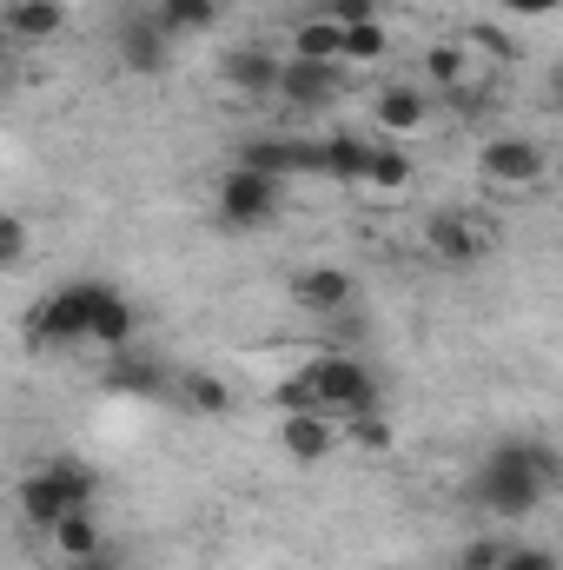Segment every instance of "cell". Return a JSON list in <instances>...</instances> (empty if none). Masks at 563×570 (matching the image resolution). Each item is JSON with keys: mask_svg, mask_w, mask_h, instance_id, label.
Listing matches in <instances>:
<instances>
[{"mask_svg": "<svg viewBox=\"0 0 563 570\" xmlns=\"http://www.w3.org/2000/svg\"><path fill=\"white\" fill-rule=\"evenodd\" d=\"M557 451L551 444H537V438H504V444H491L484 451V464H477V478H471V504L477 511H491V518H504V524H517V518H531L537 504H544V491L557 484Z\"/></svg>", "mask_w": 563, "mask_h": 570, "instance_id": "6da1fadb", "label": "cell"}, {"mask_svg": "<svg viewBox=\"0 0 563 570\" xmlns=\"http://www.w3.org/2000/svg\"><path fill=\"white\" fill-rule=\"evenodd\" d=\"M285 412H332V419H358V412H378V379L365 372V358L352 352H318L305 372H292L279 392Z\"/></svg>", "mask_w": 563, "mask_h": 570, "instance_id": "7a4b0ae2", "label": "cell"}, {"mask_svg": "<svg viewBox=\"0 0 563 570\" xmlns=\"http://www.w3.org/2000/svg\"><path fill=\"white\" fill-rule=\"evenodd\" d=\"M93 471L80 464V458H47V464H33L27 478H20V518L33 524V531H53L60 518H73V511H93Z\"/></svg>", "mask_w": 563, "mask_h": 570, "instance_id": "3957f363", "label": "cell"}, {"mask_svg": "<svg viewBox=\"0 0 563 570\" xmlns=\"http://www.w3.org/2000/svg\"><path fill=\"white\" fill-rule=\"evenodd\" d=\"M100 279H67L33 305V338L40 345H93V318H100Z\"/></svg>", "mask_w": 563, "mask_h": 570, "instance_id": "277c9868", "label": "cell"}, {"mask_svg": "<svg viewBox=\"0 0 563 570\" xmlns=\"http://www.w3.org/2000/svg\"><path fill=\"white\" fill-rule=\"evenodd\" d=\"M477 173L491 186H504V193H524V186H544L551 179V153L531 140V134H497V140H484V153H477Z\"/></svg>", "mask_w": 563, "mask_h": 570, "instance_id": "5b68a950", "label": "cell"}, {"mask_svg": "<svg viewBox=\"0 0 563 570\" xmlns=\"http://www.w3.org/2000/svg\"><path fill=\"white\" fill-rule=\"evenodd\" d=\"M424 246H431L444 266H477V259L491 253V219H477V213H464V206H444V213L424 219Z\"/></svg>", "mask_w": 563, "mask_h": 570, "instance_id": "8992f818", "label": "cell"}, {"mask_svg": "<svg viewBox=\"0 0 563 570\" xmlns=\"http://www.w3.org/2000/svg\"><path fill=\"white\" fill-rule=\"evenodd\" d=\"M279 199H285V179H266L253 166H233L219 179V219L226 226H266L279 213Z\"/></svg>", "mask_w": 563, "mask_h": 570, "instance_id": "52a82bcc", "label": "cell"}, {"mask_svg": "<svg viewBox=\"0 0 563 570\" xmlns=\"http://www.w3.org/2000/svg\"><path fill=\"white\" fill-rule=\"evenodd\" d=\"M431 114H437V94H431L424 80H392V87H378V100H372V127H378L385 140L424 134Z\"/></svg>", "mask_w": 563, "mask_h": 570, "instance_id": "ba28073f", "label": "cell"}, {"mask_svg": "<svg viewBox=\"0 0 563 570\" xmlns=\"http://www.w3.org/2000/svg\"><path fill=\"white\" fill-rule=\"evenodd\" d=\"M239 166L266 173V179H318V140L298 134H253L239 146Z\"/></svg>", "mask_w": 563, "mask_h": 570, "instance_id": "9c48e42d", "label": "cell"}, {"mask_svg": "<svg viewBox=\"0 0 563 570\" xmlns=\"http://www.w3.org/2000/svg\"><path fill=\"white\" fill-rule=\"evenodd\" d=\"M226 87L239 94V100H279V80H285V60L266 47V40H246V47H233L226 53Z\"/></svg>", "mask_w": 563, "mask_h": 570, "instance_id": "30bf717a", "label": "cell"}, {"mask_svg": "<svg viewBox=\"0 0 563 570\" xmlns=\"http://www.w3.org/2000/svg\"><path fill=\"white\" fill-rule=\"evenodd\" d=\"M352 298H358V279L345 266H298L292 273V305L312 318H338V312H352Z\"/></svg>", "mask_w": 563, "mask_h": 570, "instance_id": "8fae6325", "label": "cell"}, {"mask_svg": "<svg viewBox=\"0 0 563 570\" xmlns=\"http://www.w3.org/2000/svg\"><path fill=\"white\" fill-rule=\"evenodd\" d=\"M279 100L292 114H325L338 100V67L332 60H285V80H279Z\"/></svg>", "mask_w": 563, "mask_h": 570, "instance_id": "7c38bea8", "label": "cell"}, {"mask_svg": "<svg viewBox=\"0 0 563 570\" xmlns=\"http://www.w3.org/2000/svg\"><path fill=\"white\" fill-rule=\"evenodd\" d=\"M166 53H172V27H166L159 13H127V20H120V60H127L134 73H159Z\"/></svg>", "mask_w": 563, "mask_h": 570, "instance_id": "4fadbf2b", "label": "cell"}, {"mask_svg": "<svg viewBox=\"0 0 563 570\" xmlns=\"http://www.w3.org/2000/svg\"><path fill=\"white\" fill-rule=\"evenodd\" d=\"M279 444H285L292 464H325L332 444H338V425H332V412H285L279 419Z\"/></svg>", "mask_w": 563, "mask_h": 570, "instance_id": "5bb4252c", "label": "cell"}, {"mask_svg": "<svg viewBox=\"0 0 563 570\" xmlns=\"http://www.w3.org/2000/svg\"><path fill=\"white\" fill-rule=\"evenodd\" d=\"M418 73H424V87H431V94H457V87H464V80H477L484 67L471 60V40H437V47H424Z\"/></svg>", "mask_w": 563, "mask_h": 570, "instance_id": "9a60e30c", "label": "cell"}, {"mask_svg": "<svg viewBox=\"0 0 563 570\" xmlns=\"http://www.w3.org/2000/svg\"><path fill=\"white\" fill-rule=\"evenodd\" d=\"M365 173H372V140H358V134H325L318 140V179L365 186Z\"/></svg>", "mask_w": 563, "mask_h": 570, "instance_id": "2e32d148", "label": "cell"}, {"mask_svg": "<svg viewBox=\"0 0 563 570\" xmlns=\"http://www.w3.org/2000/svg\"><path fill=\"white\" fill-rule=\"evenodd\" d=\"M7 33L20 40V47H40V40H53L60 27H67V7L60 0H7Z\"/></svg>", "mask_w": 563, "mask_h": 570, "instance_id": "e0dca14e", "label": "cell"}, {"mask_svg": "<svg viewBox=\"0 0 563 570\" xmlns=\"http://www.w3.org/2000/svg\"><path fill=\"white\" fill-rule=\"evenodd\" d=\"M113 365H107V392H120V399H159V392H172V379L152 365V358H134V352H107Z\"/></svg>", "mask_w": 563, "mask_h": 570, "instance_id": "ac0fdd59", "label": "cell"}, {"mask_svg": "<svg viewBox=\"0 0 563 570\" xmlns=\"http://www.w3.org/2000/svg\"><path fill=\"white\" fill-rule=\"evenodd\" d=\"M292 53H298V60H332V67H345V27L325 20V13H305V20L292 27Z\"/></svg>", "mask_w": 563, "mask_h": 570, "instance_id": "d6986e66", "label": "cell"}, {"mask_svg": "<svg viewBox=\"0 0 563 570\" xmlns=\"http://www.w3.org/2000/svg\"><path fill=\"white\" fill-rule=\"evenodd\" d=\"M134 332H140V312L127 305V292H100V318H93V345L107 352H134Z\"/></svg>", "mask_w": 563, "mask_h": 570, "instance_id": "ffe728a7", "label": "cell"}, {"mask_svg": "<svg viewBox=\"0 0 563 570\" xmlns=\"http://www.w3.org/2000/svg\"><path fill=\"white\" fill-rule=\"evenodd\" d=\"M53 551L67 558V564H87V558H107V538H100V524H93V511H73V518H60L53 531Z\"/></svg>", "mask_w": 563, "mask_h": 570, "instance_id": "44dd1931", "label": "cell"}, {"mask_svg": "<svg viewBox=\"0 0 563 570\" xmlns=\"http://www.w3.org/2000/svg\"><path fill=\"white\" fill-rule=\"evenodd\" d=\"M172 399H179L186 412H199V419H226V412H233V392H226V379H213V372L172 379Z\"/></svg>", "mask_w": 563, "mask_h": 570, "instance_id": "7402d4cb", "label": "cell"}, {"mask_svg": "<svg viewBox=\"0 0 563 570\" xmlns=\"http://www.w3.org/2000/svg\"><path fill=\"white\" fill-rule=\"evenodd\" d=\"M365 186L405 193V186H412V153H405L398 140H372V173H365Z\"/></svg>", "mask_w": 563, "mask_h": 570, "instance_id": "603a6c76", "label": "cell"}, {"mask_svg": "<svg viewBox=\"0 0 563 570\" xmlns=\"http://www.w3.org/2000/svg\"><path fill=\"white\" fill-rule=\"evenodd\" d=\"M152 13H159L172 33H206V27H219V0H152Z\"/></svg>", "mask_w": 563, "mask_h": 570, "instance_id": "cb8c5ba5", "label": "cell"}, {"mask_svg": "<svg viewBox=\"0 0 563 570\" xmlns=\"http://www.w3.org/2000/svg\"><path fill=\"white\" fill-rule=\"evenodd\" d=\"M385 47H392L385 20H358V27H345V67H378Z\"/></svg>", "mask_w": 563, "mask_h": 570, "instance_id": "d4e9b609", "label": "cell"}, {"mask_svg": "<svg viewBox=\"0 0 563 570\" xmlns=\"http://www.w3.org/2000/svg\"><path fill=\"white\" fill-rule=\"evenodd\" d=\"M345 425H352V444H365V451H392V438H398L385 412H358V419H345Z\"/></svg>", "mask_w": 563, "mask_h": 570, "instance_id": "484cf974", "label": "cell"}, {"mask_svg": "<svg viewBox=\"0 0 563 570\" xmlns=\"http://www.w3.org/2000/svg\"><path fill=\"white\" fill-rule=\"evenodd\" d=\"M504 551H511L504 538H471V544L457 551V570H497L504 564Z\"/></svg>", "mask_w": 563, "mask_h": 570, "instance_id": "4316f807", "label": "cell"}, {"mask_svg": "<svg viewBox=\"0 0 563 570\" xmlns=\"http://www.w3.org/2000/svg\"><path fill=\"white\" fill-rule=\"evenodd\" d=\"M497 570H563V558L557 551H544V544H511Z\"/></svg>", "mask_w": 563, "mask_h": 570, "instance_id": "83f0119b", "label": "cell"}, {"mask_svg": "<svg viewBox=\"0 0 563 570\" xmlns=\"http://www.w3.org/2000/svg\"><path fill=\"white\" fill-rule=\"evenodd\" d=\"M312 13H325L338 27H358V20H378V0H318Z\"/></svg>", "mask_w": 563, "mask_h": 570, "instance_id": "f1b7e54d", "label": "cell"}, {"mask_svg": "<svg viewBox=\"0 0 563 570\" xmlns=\"http://www.w3.org/2000/svg\"><path fill=\"white\" fill-rule=\"evenodd\" d=\"M451 100V114H464V120H477V114H491V87L484 80H464L457 94H444Z\"/></svg>", "mask_w": 563, "mask_h": 570, "instance_id": "f546056e", "label": "cell"}, {"mask_svg": "<svg viewBox=\"0 0 563 570\" xmlns=\"http://www.w3.org/2000/svg\"><path fill=\"white\" fill-rule=\"evenodd\" d=\"M20 259H27V219H7V226H0V266L13 273Z\"/></svg>", "mask_w": 563, "mask_h": 570, "instance_id": "4dcf8cb0", "label": "cell"}, {"mask_svg": "<svg viewBox=\"0 0 563 570\" xmlns=\"http://www.w3.org/2000/svg\"><path fill=\"white\" fill-rule=\"evenodd\" d=\"M504 13H517V20H544V13H557L563 0H497Z\"/></svg>", "mask_w": 563, "mask_h": 570, "instance_id": "1f68e13d", "label": "cell"}, {"mask_svg": "<svg viewBox=\"0 0 563 570\" xmlns=\"http://www.w3.org/2000/svg\"><path fill=\"white\" fill-rule=\"evenodd\" d=\"M544 100L563 114V60H551V73H544Z\"/></svg>", "mask_w": 563, "mask_h": 570, "instance_id": "d6a6232c", "label": "cell"}, {"mask_svg": "<svg viewBox=\"0 0 563 570\" xmlns=\"http://www.w3.org/2000/svg\"><path fill=\"white\" fill-rule=\"evenodd\" d=\"M551 186H563V146L551 153Z\"/></svg>", "mask_w": 563, "mask_h": 570, "instance_id": "836d02e7", "label": "cell"}, {"mask_svg": "<svg viewBox=\"0 0 563 570\" xmlns=\"http://www.w3.org/2000/svg\"><path fill=\"white\" fill-rule=\"evenodd\" d=\"M60 570H113L107 558H87V564H60Z\"/></svg>", "mask_w": 563, "mask_h": 570, "instance_id": "e575fe53", "label": "cell"}]
</instances>
